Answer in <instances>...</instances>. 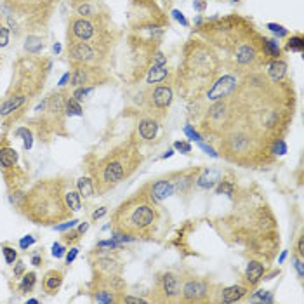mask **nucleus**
<instances>
[{
	"mask_svg": "<svg viewBox=\"0 0 304 304\" xmlns=\"http://www.w3.org/2000/svg\"><path fill=\"white\" fill-rule=\"evenodd\" d=\"M263 275H264V266L261 263H257V261L249 263L247 271H245V278H247V281H249L250 285L257 284V281L263 278Z\"/></svg>",
	"mask_w": 304,
	"mask_h": 304,
	"instance_id": "nucleus-22",
	"label": "nucleus"
},
{
	"mask_svg": "<svg viewBox=\"0 0 304 304\" xmlns=\"http://www.w3.org/2000/svg\"><path fill=\"white\" fill-rule=\"evenodd\" d=\"M61 285H63V273L59 270H51L46 273V276H44V280H42L44 292H47L49 296H54L61 289Z\"/></svg>",
	"mask_w": 304,
	"mask_h": 304,
	"instance_id": "nucleus-14",
	"label": "nucleus"
},
{
	"mask_svg": "<svg viewBox=\"0 0 304 304\" xmlns=\"http://www.w3.org/2000/svg\"><path fill=\"white\" fill-rule=\"evenodd\" d=\"M174 148L178 149V151H181V153H189V151H191V144L184 143V141H176Z\"/></svg>",
	"mask_w": 304,
	"mask_h": 304,
	"instance_id": "nucleus-42",
	"label": "nucleus"
},
{
	"mask_svg": "<svg viewBox=\"0 0 304 304\" xmlns=\"http://www.w3.org/2000/svg\"><path fill=\"white\" fill-rule=\"evenodd\" d=\"M17 158L19 157H17V151L14 148H11V146L0 148V165H2L6 170L14 169L17 164Z\"/></svg>",
	"mask_w": 304,
	"mask_h": 304,
	"instance_id": "nucleus-19",
	"label": "nucleus"
},
{
	"mask_svg": "<svg viewBox=\"0 0 304 304\" xmlns=\"http://www.w3.org/2000/svg\"><path fill=\"white\" fill-rule=\"evenodd\" d=\"M75 11H77V16H82V17H92V16L98 14V11H96V7L92 2L78 4V6L75 7Z\"/></svg>",
	"mask_w": 304,
	"mask_h": 304,
	"instance_id": "nucleus-30",
	"label": "nucleus"
},
{
	"mask_svg": "<svg viewBox=\"0 0 304 304\" xmlns=\"http://www.w3.org/2000/svg\"><path fill=\"white\" fill-rule=\"evenodd\" d=\"M297 252H299V255H304V238L301 236V238H299V242H297Z\"/></svg>",
	"mask_w": 304,
	"mask_h": 304,
	"instance_id": "nucleus-52",
	"label": "nucleus"
},
{
	"mask_svg": "<svg viewBox=\"0 0 304 304\" xmlns=\"http://www.w3.org/2000/svg\"><path fill=\"white\" fill-rule=\"evenodd\" d=\"M96 270H98L101 275L108 276V275H120L122 266L117 261H113L112 257H99L96 261Z\"/></svg>",
	"mask_w": 304,
	"mask_h": 304,
	"instance_id": "nucleus-18",
	"label": "nucleus"
},
{
	"mask_svg": "<svg viewBox=\"0 0 304 304\" xmlns=\"http://www.w3.org/2000/svg\"><path fill=\"white\" fill-rule=\"evenodd\" d=\"M33 244H35V238H33L32 235H26V236H23V238L19 240V247L23 250H28Z\"/></svg>",
	"mask_w": 304,
	"mask_h": 304,
	"instance_id": "nucleus-41",
	"label": "nucleus"
},
{
	"mask_svg": "<svg viewBox=\"0 0 304 304\" xmlns=\"http://www.w3.org/2000/svg\"><path fill=\"white\" fill-rule=\"evenodd\" d=\"M193 6H195V9L198 12H204V9H205V2H197L195 0V4H193Z\"/></svg>",
	"mask_w": 304,
	"mask_h": 304,
	"instance_id": "nucleus-55",
	"label": "nucleus"
},
{
	"mask_svg": "<svg viewBox=\"0 0 304 304\" xmlns=\"http://www.w3.org/2000/svg\"><path fill=\"white\" fill-rule=\"evenodd\" d=\"M80 235H82V233L78 230L77 231H70V233H64L63 240L66 242V244H75V242L80 240Z\"/></svg>",
	"mask_w": 304,
	"mask_h": 304,
	"instance_id": "nucleus-39",
	"label": "nucleus"
},
{
	"mask_svg": "<svg viewBox=\"0 0 304 304\" xmlns=\"http://www.w3.org/2000/svg\"><path fill=\"white\" fill-rule=\"evenodd\" d=\"M174 193H176V184L170 179H160V181L151 183L146 188V197L151 202H162L167 197L174 195Z\"/></svg>",
	"mask_w": 304,
	"mask_h": 304,
	"instance_id": "nucleus-11",
	"label": "nucleus"
},
{
	"mask_svg": "<svg viewBox=\"0 0 304 304\" xmlns=\"http://www.w3.org/2000/svg\"><path fill=\"white\" fill-rule=\"evenodd\" d=\"M158 290H160L158 294L164 296L160 301H174L179 296V281L176 278V275H172V273L162 275L158 278Z\"/></svg>",
	"mask_w": 304,
	"mask_h": 304,
	"instance_id": "nucleus-12",
	"label": "nucleus"
},
{
	"mask_svg": "<svg viewBox=\"0 0 304 304\" xmlns=\"http://www.w3.org/2000/svg\"><path fill=\"white\" fill-rule=\"evenodd\" d=\"M172 149H169V151H165V155H164V158H169V157H172Z\"/></svg>",
	"mask_w": 304,
	"mask_h": 304,
	"instance_id": "nucleus-57",
	"label": "nucleus"
},
{
	"mask_svg": "<svg viewBox=\"0 0 304 304\" xmlns=\"http://www.w3.org/2000/svg\"><path fill=\"white\" fill-rule=\"evenodd\" d=\"M32 264H33V266H40V264H42V255L40 254H33L32 255Z\"/></svg>",
	"mask_w": 304,
	"mask_h": 304,
	"instance_id": "nucleus-51",
	"label": "nucleus"
},
{
	"mask_svg": "<svg viewBox=\"0 0 304 304\" xmlns=\"http://www.w3.org/2000/svg\"><path fill=\"white\" fill-rule=\"evenodd\" d=\"M0 26H2V23H0Z\"/></svg>",
	"mask_w": 304,
	"mask_h": 304,
	"instance_id": "nucleus-61",
	"label": "nucleus"
},
{
	"mask_svg": "<svg viewBox=\"0 0 304 304\" xmlns=\"http://www.w3.org/2000/svg\"><path fill=\"white\" fill-rule=\"evenodd\" d=\"M35 284H37V273L35 271H30V273H25L23 278H21V284H19V290L21 292H30Z\"/></svg>",
	"mask_w": 304,
	"mask_h": 304,
	"instance_id": "nucleus-29",
	"label": "nucleus"
},
{
	"mask_svg": "<svg viewBox=\"0 0 304 304\" xmlns=\"http://www.w3.org/2000/svg\"><path fill=\"white\" fill-rule=\"evenodd\" d=\"M77 191L83 198H91L94 195V181L91 178H80L77 179Z\"/></svg>",
	"mask_w": 304,
	"mask_h": 304,
	"instance_id": "nucleus-26",
	"label": "nucleus"
},
{
	"mask_svg": "<svg viewBox=\"0 0 304 304\" xmlns=\"http://www.w3.org/2000/svg\"><path fill=\"white\" fill-rule=\"evenodd\" d=\"M42 49H44L42 37H37V35H28V38H26V42H25V51L32 56H37V54H40Z\"/></svg>",
	"mask_w": 304,
	"mask_h": 304,
	"instance_id": "nucleus-25",
	"label": "nucleus"
},
{
	"mask_svg": "<svg viewBox=\"0 0 304 304\" xmlns=\"http://www.w3.org/2000/svg\"><path fill=\"white\" fill-rule=\"evenodd\" d=\"M200 146H202V149H204V151H207V153H209L210 157H218V153H215L214 149L210 148V146H207V144H200Z\"/></svg>",
	"mask_w": 304,
	"mask_h": 304,
	"instance_id": "nucleus-53",
	"label": "nucleus"
},
{
	"mask_svg": "<svg viewBox=\"0 0 304 304\" xmlns=\"http://www.w3.org/2000/svg\"><path fill=\"white\" fill-rule=\"evenodd\" d=\"M108 75L103 70V66H73L70 85L72 87H83V85H99L108 82Z\"/></svg>",
	"mask_w": 304,
	"mask_h": 304,
	"instance_id": "nucleus-7",
	"label": "nucleus"
},
{
	"mask_svg": "<svg viewBox=\"0 0 304 304\" xmlns=\"http://www.w3.org/2000/svg\"><path fill=\"white\" fill-rule=\"evenodd\" d=\"M294 266H296L299 276L302 278V276H304V271H302V261H301V259H296V261H294Z\"/></svg>",
	"mask_w": 304,
	"mask_h": 304,
	"instance_id": "nucleus-50",
	"label": "nucleus"
},
{
	"mask_svg": "<svg viewBox=\"0 0 304 304\" xmlns=\"http://www.w3.org/2000/svg\"><path fill=\"white\" fill-rule=\"evenodd\" d=\"M64 252H66V247H63L61 244H54V245H52V255H54L56 259L63 257Z\"/></svg>",
	"mask_w": 304,
	"mask_h": 304,
	"instance_id": "nucleus-43",
	"label": "nucleus"
},
{
	"mask_svg": "<svg viewBox=\"0 0 304 304\" xmlns=\"http://www.w3.org/2000/svg\"><path fill=\"white\" fill-rule=\"evenodd\" d=\"M120 302H136V304H144V302H148V301H146V299H141V297L123 296V297H120Z\"/></svg>",
	"mask_w": 304,
	"mask_h": 304,
	"instance_id": "nucleus-46",
	"label": "nucleus"
},
{
	"mask_svg": "<svg viewBox=\"0 0 304 304\" xmlns=\"http://www.w3.org/2000/svg\"><path fill=\"white\" fill-rule=\"evenodd\" d=\"M167 77H169V70H167V66H157V64H153L151 68L148 70L146 82L149 83V85H153V83L164 82Z\"/></svg>",
	"mask_w": 304,
	"mask_h": 304,
	"instance_id": "nucleus-24",
	"label": "nucleus"
},
{
	"mask_svg": "<svg viewBox=\"0 0 304 304\" xmlns=\"http://www.w3.org/2000/svg\"><path fill=\"white\" fill-rule=\"evenodd\" d=\"M77 219H70V221H66L63 224H56L54 226V230H58V231H68V230H72V228L77 226Z\"/></svg>",
	"mask_w": 304,
	"mask_h": 304,
	"instance_id": "nucleus-38",
	"label": "nucleus"
},
{
	"mask_svg": "<svg viewBox=\"0 0 304 304\" xmlns=\"http://www.w3.org/2000/svg\"><path fill=\"white\" fill-rule=\"evenodd\" d=\"M209 296V285L202 280H189L183 287V299L188 302H200Z\"/></svg>",
	"mask_w": 304,
	"mask_h": 304,
	"instance_id": "nucleus-10",
	"label": "nucleus"
},
{
	"mask_svg": "<svg viewBox=\"0 0 304 304\" xmlns=\"http://www.w3.org/2000/svg\"><path fill=\"white\" fill-rule=\"evenodd\" d=\"M233 2H240V0H233Z\"/></svg>",
	"mask_w": 304,
	"mask_h": 304,
	"instance_id": "nucleus-60",
	"label": "nucleus"
},
{
	"mask_svg": "<svg viewBox=\"0 0 304 304\" xmlns=\"http://www.w3.org/2000/svg\"><path fill=\"white\" fill-rule=\"evenodd\" d=\"M64 186L59 181H42L25 197L21 209L37 224H51L68 218L70 209L64 204Z\"/></svg>",
	"mask_w": 304,
	"mask_h": 304,
	"instance_id": "nucleus-1",
	"label": "nucleus"
},
{
	"mask_svg": "<svg viewBox=\"0 0 304 304\" xmlns=\"http://www.w3.org/2000/svg\"><path fill=\"white\" fill-rule=\"evenodd\" d=\"M106 212H108L106 207H99L98 210H94V212H92V221H98V219H101L103 215H106Z\"/></svg>",
	"mask_w": 304,
	"mask_h": 304,
	"instance_id": "nucleus-48",
	"label": "nucleus"
},
{
	"mask_svg": "<svg viewBox=\"0 0 304 304\" xmlns=\"http://www.w3.org/2000/svg\"><path fill=\"white\" fill-rule=\"evenodd\" d=\"M70 77H72V73H70V72H68V73H66V75H64V77H63V78H61V82H59V85H61V87H64V85H66V83H68V82H70Z\"/></svg>",
	"mask_w": 304,
	"mask_h": 304,
	"instance_id": "nucleus-54",
	"label": "nucleus"
},
{
	"mask_svg": "<svg viewBox=\"0 0 304 304\" xmlns=\"http://www.w3.org/2000/svg\"><path fill=\"white\" fill-rule=\"evenodd\" d=\"M174 99L172 85H157L149 92V104L155 110H165L170 106Z\"/></svg>",
	"mask_w": 304,
	"mask_h": 304,
	"instance_id": "nucleus-9",
	"label": "nucleus"
},
{
	"mask_svg": "<svg viewBox=\"0 0 304 304\" xmlns=\"http://www.w3.org/2000/svg\"><path fill=\"white\" fill-rule=\"evenodd\" d=\"M266 28L271 30V32L275 33V35H278V37H287V35H289V32H287V28H285V26L276 25V23H268Z\"/></svg>",
	"mask_w": 304,
	"mask_h": 304,
	"instance_id": "nucleus-37",
	"label": "nucleus"
},
{
	"mask_svg": "<svg viewBox=\"0 0 304 304\" xmlns=\"http://www.w3.org/2000/svg\"><path fill=\"white\" fill-rule=\"evenodd\" d=\"M16 136H21L23 138V146L25 149H32L33 146V134L30 129H26V127H21V129L16 131Z\"/></svg>",
	"mask_w": 304,
	"mask_h": 304,
	"instance_id": "nucleus-32",
	"label": "nucleus"
},
{
	"mask_svg": "<svg viewBox=\"0 0 304 304\" xmlns=\"http://www.w3.org/2000/svg\"><path fill=\"white\" fill-rule=\"evenodd\" d=\"M215 193L218 195H221V193H224V195H235V188H233V184L231 183H228V181H223L221 184L218 186V189H215Z\"/></svg>",
	"mask_w": 304,
	"mask_h": 304,
	"instance_id": "nucleus-36",
	"label": "nucleus"
},
{
	"mask_svg": "<svg viewBox=\"0 0 304 304\" xmlns=\"http://www.w3.org/2000/svg\"><path fill=\"white\" fill-rule=\"evenodd\" d=\"M218 179H219V172H215V170H207V172H204L198 178L197 184H198V188L209 189L218 183Z\"/></svg>",
	"mask_w": 304,
	"mask_h": 304,
	"instance_id": "nucleus-27",
	"label": "nucleus"
},
{
	"mask_svg": "<svg viewBox=\"0 0 304 304\" xmlns=\"http://www.w3.org/2000/svg\"><path fill=\"white\" fill-rule=\"evenodd\" d=\"M285 257H287V252H284V254L280 255V263H284V259H285Z\"/></svg>",
	"mask_w": 304,
	"mask_h": 304,
	"instance_id": "nucleus-59",
	"label": "nucleus"
},
{
	"mask_svg": "<svg viewBox=\"0 0 304 304\" xmlns=\"http://www.w3.org/2000/svg\"><path fill=\"white\" fill-rule=\"evenodd\" d=\"M59 51H61V46H59V44H56V46H54V52H56V54H58Z\"/></svg>",
	"mask_w": 304,
	"mask_h": 304,
	"instance_id": "nucleus-58",
	"label": "nucleus"
},
{
	"mask_svg": "<svg viewBox=\"0 0 304 304\" xmlns=\"http://www.w3.org/2000/svg\"><path fill=\"white\" fill-rule=\"evenodd\" d=\"M108 54L89 42H68V61L73 66H103Z\"/></svg>",
	"mask_w": 304,
	"mask_h": 304,
	"instance_id": "nucleus-6",
	"label": "nucleus"
},
{
	"mask_svg": "<svg viewBox=\"0 0 304 304\" xmlns=\"http://www.w3.org/2000/svg\"><path fill=\"white\" fill-rule=\"evenodd\" d=\"M25 273V263L23 261H19L14 266V276H21Z\"/></svg>",
	"mask_w": 304,
	"mask_h": 304,
	"instance_id": "nucleus-49",
	"label": "nucleus"
},
{
	"mask_svg": "<svg viewBox=\"0 0 304 304\" xmlns=\"http://www.w3.org/2000/svg\"><path fill=\"white\" fill-rule=\"evenodd\" d=\"M287 51L302 52L304 51V37L302 35H292L287 40Z\"/></svg>",
	"mask_w": 304,
	"mask_h": 304,
	"instance_id": "nucleus-31",
	"label": "nucleus"
},
{
	"mask_svg": "<svg viewBox=\"0 0 304 304\" xmlns=\"http://www.w3.org/2000/svg\"><path fill=\"white\" fill-rule=\"evenodd\" d=\"M78 255V247H72V249L66 252V264H72Z\"/></svg>",
	"mask_w": 304,
	"mask_h": 304,
	"instance_id": "nucleus-44",
	"label": "nucleus"
},
{
	"mask_svg": "<svg viewBox=\"0 0 304 304\" xmlns=\"http://www.w3.org/2000/svg\"><path fill=\"white\" fill-rule=\"evenodd\" d=\"M54 2L58 0H7L9 25L16 26L17 19H25L32 30L42 28L49 21Z\"/></svg>",
	"mask_w": 304,
	"mask_h": 304,
	"instance_id": "nucleus-4",
	"label": "nucleus"
},
{
	"mask_svg": "<svg viewBox=\"0 0 304 304\" xmlns=\"http://www.w3.org/2000/svg\"><path fill=\"white\" fill-rule=\"evenodd\" d=\"M9 44V28L0 26V49H4Z\"/></svg>",
	"mask_w": 304,
	"mask_h": 304,
	"instance_id": "nucleus-40",
	"label": "nucleus"
},
{
	"mask_svg": "<svg viewBox=\"0 0 304 304\" xmlns=\"http://www.w3.org/2000/svg\"><path fill=\"white\" fill-rule=\"evenodd\" d=\"M2 254H4V259H6V263L7 264H14V261L17 259V252L12 247H9V245H4L2 247Z\"/></svg>",
	"mask_w": 304,
	"mask_h": 304,
	"instance_id": "nucleus-34",
	"label": "nucleus"
},
{
	"mask_svg": "<svg viewBox=\"0 0 304 304\" xmlns=\"http://www.w3.org/2000/svg\"><path fill=\"white\" fill-rule=\"evenodd\" d=\"M172 16L176 17V19H178L179 21V23H181L183 26H189V23H188V19H186V17H184L183 16V12L181 11H178V9H174V11H172Z\"/></svg>",
	"mask_w": 304,
	"mask_h": 304,
	"instance_id": "nucleus-47",
	"label": "nucleus"
},
{
	"mask_svg": "<svg viewBox=\"0 0 304 304\" xmlns=\"http://www.w3.org/2000/svg\"><path fill=\"white\" fill-rule=\"evenodd\" d=\"M134 153V151H132ZM132 153H129V149L123 148L122 151H115L112 157L103 160L98 167V170H94V179L96 184L101 191L112 188L113 184H117L118 181H122L127 174V160H131Z\"/></svg>",
	"mask_w": 304,
	"mask_h": 304,
	"instance_id": "nucleus-5",
	"label": "nucleus"
},
{
	"mask_svg": "<svg viewBox=\"0 0 304 304\" xmlns=\"http://www.w3.org/2000/svg\"><path fill=\"white\" fill-rule=\"evenodd\" d=\"M157 132H158L157 120H153V118H143V120L139 122V136L143 139H146V141L155 139Z\"/></svg>",
	"mask_w": 304,
	"mask_h": 304,
	"instance_id": "nucleus-21",
	"label": "nucleus"
},
{
	"mask_svg": "<svg viewBox=\"0 0 304 304\" xmlns=\"http://www.w3.org/2000/svg\"><path fill=\"white\" fill-rule=\"evenodd\" d=\"M250 301L271 302V301H273V296H271V292H268V290H259V292H255L254 296L250 297Z\"/></svg>",
	"mask_w": 304,
	"mask_h": 304,
	"instance_id": "nucleus-35",
	"label": "nucleus"
},
{
	"mask_svg": "<svg viewBox=\"0 0 304 304\" xmlns=\"http://www.w3.org/2000/svg\"><path fill=\"white\" fill-rule=\"evenodd\" d=\"M87 230H89V223H82L80 226H78V231H80L82 235H83V233H85Z\"/></svg>",
	"mask_w": 304,
	"mask_h": 304,
	"instance_id": "nucleus-56",
	"label": "nucleus"
},
{
	"mask_svg": "<svg viewBox=\"0 0 304 304\" xmlns=\"http://www.w3.org/2000/svg\"><path fill=\"white\" fill-rule=\"evenodd\" d=\"M184 132H186V136H188L189 139H195V141H200V139H202V136L198 134L197 131H193L191 125H186V127H184Z\"/></svg>",
	"mask_w": 304,
	"mask_h": 304,
	"instance_id": "nucleus-45",
	"label": "nucleus"
},
{
	"mask_svg": "<svg viewBox=\"0 0 304 304\" xmlns=\"http://www.w3.org/2000/svg\"><path fill=\"white\" fill-rule=\"evenodd\" d=\"M64 113L70 117H82V106H80V101H77L75 98H68L64 103Z\"/></svg>",
	"mask_w": 304,
	"mask_h": 304,
	"instance_id": "nucleus-28",
	"label": "nucleus"
},
{
	"mask_svg": "<svg viewBox=\"0 0 304 304\" xmlns=\"http://www.w3.org/2000/svg\"><path fill=\"white\" fill-rule=\"evenodd\" d=\"M261 47H263V54L268 59V63L273 59H280L281 58V47L275 38H261Z\"/></svg>",
	"mask_w": 304,
	"mask_h": 304,
	"instance_id": "nucleus-17",
	"label": "nucleus"
},
{
	"mask_svg": "<svg viewBox=\"0 0 304 304\" xmlns=\"http://www.w3.org/2000/svg\"><path fill=\"white\" fill-rule=\"evenodd\" d=\"M26 101H30L28 98H25V96L21 94H14V92H9L7 98L2 101V104H0V117H9L12 115L14 112H17Z\"/></svg>",
	"mask_w": 304,
	"mask_h": 304,
	"instance_id": "nucleus-13",
	"label": "nucleus"
},
{
	"mask_svg": "<svg viewBox=\"0 0 304 304\" xmlns=\"http://www.w3.org/2000/svg\"><path fill=\"white\" fill-rule=\"evenodd\" d=\"M218 64L219 58L212 46L204 40L191 38L184 47V63L179 70L181 73L179 85L188 91L204 89L207 83L212 82Z\"/></svg>",
	"mask_w": 304,
	"mask_h": 304,
	"instance_id": "nucleus-2",
	"label": "nucleus"
},
{
	"mask_svg": "<svg viewBox=\"0 0 304 304\" xmlns=\"http://www.w3.org/2000/svg\"><path fill=\"white\" fill-rule=\"evenodd\" d=\"M285 75H287V63L285 59H273L268 64V77H270L271 82H284Z\"/></svg>",
	"mask_w": 304,
	"mask_h": 304,
	"instance_id": "nucleus-16",
	"label": "nucleus"
},
{
	"mask_svg": "<svg viewBox=\"0 0 304 304\" xmlns=\"http://www.w3.org/2000/svg\"><path fill=\"white\" fill-rule=\"evenodd\" d=\"M64 204L68 207L70 210H73V212H78V210L82 209V200H80V193L77 191V189H72V188H64Z\"/></svg>",
	"mask_w": 304,
	"mask_h": 304,
	"instance_id": "nucleus-23",
	"label": "nucleus"
},
{
	"mask_svg": "<svg viewBox=\"0 0 304 304\" xmlns=\"http://www.w3.org/2000/svg\"><path fill=\"white\" fill-rule=\"evenodd\" d=\"M92 301L96 302H103V304H112V302H118L120 297H117V292L113 290L110 285L104 284L101 280V287L92 290Z\"/></svg>",
	"mask_w": 304,
	"mask_h": 304,
	"instance_id": "nucleus-15",
	"label": "nucleus"
},
{
	"mask_svg": "<svg viewBox=\"0 0 304 304\" xmlns=\"http://www.w3.org/2000/svg\"><path fill=\"white\" fill-rule=\"evenodd\" d=\"M236 85H238V77H236V75H231V73L223 75V77H219L218 80L212 83V87L207 91V99L218 101V99L228 98V96L236 91Z\"/></svg>",
	"mask_w": 304,
	"mask_h": 304,
	"instance_id": "nucleus-8",
	"label": "nucleus"
},
{
	"mask_svg": "<svg viewBox=\"0 0 304 304\" xmlns=\"http://www.w3.org/2000/svg\"><path fill=\"white\" fill-rule=\"evenodd\" d=\"M247 294V289L242 285H231V287L223 289L221 292V301L223 302H236L240 299H244Z\"/></svg>",
	"mask_w": 304,
	"mask_h": 304,
	"instance_id": "nucleus-20",
	"label": "nucleus"
},
{
	"mask_svg": "<svg viewBox=\"0 0 304 304\" xmlns=\"http://www.w3.org/2000/svg\"><path fill=\"white\" fill-rule=\"evenodd\" d=\"M92 92H94V87H92V85L75 87V91H73V98L77 99V101H82V99H85L89 94H92Z\"/></svg>",
	"mask_w": 304,
	"mask_h": 304,
	"instance_id": "nucleus-33",
	"label": "nucleus"
},
{
	"mask_svg": "<svg viewBox=\"0 0 304 304\" xmlns=\"http://www.w3.org/2000/svg\"><path fill=\"white\" fill-rule=\"evenodd\" d=\"M157 209L153 202L144 195H136L118 207L113 214V226L118 231L129 233V235H143L148 233L157 223Z\"/></svg>",
	"mask_w": 304,
	"mask_h": 304,
	"instance_id": "nucleus-3",
	"label": "nucleus"
}]
</instances>
